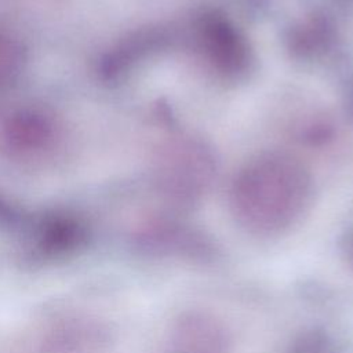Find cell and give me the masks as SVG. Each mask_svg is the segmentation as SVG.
<instances>
[{
    "label": "cell",
    "mask_w": 353,
    "mask_h": 353,
    "mask_svg": "<svg viewBox=\"0 0 353 353\" xmlns=\"http://www.w3.org/2000/svg\"><path fill=\"white\" fill-rule=\"evenodd\" d=\"M175 353H223L226 336L218 321L193 313L179 320L174 330Z\"/></svg>",
    "instance_id": "cell-1"
},
{
    "label": "cell",
    "mask_w": 353,
    "mask_h": 353,
    "mask_svg": "<svg viewBox=\"0 0 353 353\" xmlns=\"http://www.w3.org/2000/svg\"><path fill=\"white\" fill-rule=\"evenodd\" d=\"M284 353H334V343L327 332L313 328L298 335Z\"/></svg>",
    "instance_id": "cell-2"
}]
</instances>
